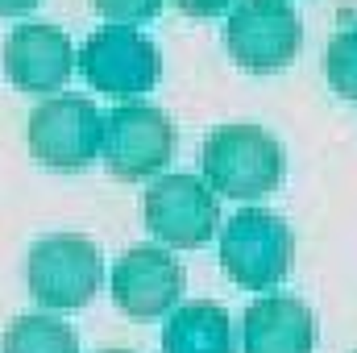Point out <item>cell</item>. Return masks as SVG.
Listing matches in <instances>:
<instances>
[{
  "label": "cell",
  "mask_w": 357,
  "mask_h": 353,
  "mask_svg": "<svg viewBox=\"0 0 357 353\" xmlns=\"http://www.w3.org/2000/svg\"><path fill=\"white\" fill-rule=\"evenodd\" d=\"M199 167L212 191L233 195V200H262L287 175V154L278 137L266 133L262 125L229 121L204 137Z\"/></svg>",
  "instance_id": "6da1fadb"
},
{
  "label": "cell",
  "mask_w": 357,
  "mask_h": 353,
  "mask_svg": "<svg viewBox=\"0 0 357 353\" xmlns=\"http://www.w3.org/2000/svg\"><path fill=\"white\" fill-rule=\"evenodd\" d=\"M295 237L291 225L270 208H241L220 225V266L245 291L278 287L291 274Z\"/></svg>",
  "instance_id": "7a4b0ae2"
},
{
  "label": "cell",
  "mask_w": 357,
  "mask_h": 353,
  "mask_svg": "<svg viewBox=\"0 0 357 353\" xmlns=\"http://www.w3.org/2000/svg\"><path fill=\"white\" fill-rule=\"evenodd\" d=\"M100 278H104V258L84 233H46L33 241L25 262L29 295L50 312L84 308L100 291Z\"/></svg>",
  "instance_id": "3957f363"
},
{
  "label": "cell",
  "mask_w": 357,
  "mask_h": 353,
  "mask_svg": "<svg viewBox=\"0 0 357 353\" xmlns=\"http://www.w3.org/2000/svg\"><path fill=\"white\" fill-rule=\"evenodd\" d=\"M175 150V125L158 104L125 100L112 112H104V167L112 179L137 183L167 167Z\"/></svg>",
  "instance_id": "277c9868"
},
{
  "label": "cell",
  "mask_w": 357,
  "mask_h": 353,
  "mask_svg": "<svg viewBox=\"0 0 357 353\" xmlns=\"http://www.w3.org/2000/svg\"><path fill=\"white\" fill-rule=\"evenodd\" d=\"M104 146V112L88 96H46L29 112V150L42 167L84 171Z\"/></svg>",
  "instance_id": "5b68a950"
},
{
  "label": "cell",
  "mask_w": 357,
  "mask_h": 353,
  "mask_svg": "<svg viewBox=\"0 0 357 353\" xmlns=\"http://www.w3.org/2000/svg\"><path fill=\"white\" fill-rule=\"evenodd\" d=\"M142 216L158 241L175 250H195L220 229V200L199 175H162L146 187Z\"/></svg>",
  "instance_id": "8992f818"
},
{
  "label": "cell",
  "mask_w": 357,
  "mask_h": 353,
  "mask_svg": "<svg viewBox=\"0 0 357 353\" xmlns=\"http://www.w3.org/2000/svg\"><path fill=\"white\" fill-rule=\"evenodd\" d=\"M79 71L96 91L142 96L158 84L162 54L137 25H100L79 50Z\"/></svg>",
  "instance_id": "52a82bcc"
},
{
  "label": "cell",
  "mask_w": 357,
  "mask_h": 353,
  "mask_svg": "<svg viewBox=\"0 0 357 353\" xmlns=\"http://www.w3.org/2000/svg\"><path fill=\"white\" fill-rule=\"evenodd\" d=\"M299 42L303 25L287 0H241L225 21V46L245 71H282Z\"/></svg>",
  "instance_id": "ba28073f"
},
{
  "label": "cell",
  "mask_w": 357,
  "mask_h": 353,
  "mask_svg": "<svg viewBox=\"0 0 357 353\" xmlns=\"http://www.w3.org/2000/svg\"><path fill=\"white\" fill-rule=\"evenodd\" d=\"M183 283L187 274L178 258L162 246H133L112 266V299L125 316H137V320L175 312Z\"/></svg>",
  "instance_id": "9c48e42d"
},
{
  "label": "cell",
  "mask_w": 357,
  "mask_h": 353,
  "mask_svg": "<svg viewBox=\"0 0 357 353\" xmlns=\"http://www.w3.org/2000/svg\"><path fill=\"white\" fill-rule=\"evenodd\" d=\"M75 42L46 21H25L4 38V75L21 91H59L75 71Z\"/></svg>",
  "instance_id": "30bf717a"
},
{
  "label": "cell",
  "mask_w": 357,
  "mask_h": 353,
  "mask_svg": "<svg viewBox=\"0 0 357 353\" xmlns=\"http://www.w3.org/2000/svg\"><path fill=\"white\" fill-rule=\"evenodd\" d=\"M241 350L245 353H312L316 350V316L295 295H262L241 316Z\"/></svg>",
  "instance_id": "8fae6325"
},
{
  "label": "cell",
  "mask_w": 357,
  "mask_h": 353,
  "mask_svg": "<svg viewBox=\"0 0 357 353\" xmlns=\"http://www.w3.org/2000/svg\"><path fill=\"white\" fill-rule=\"evenodd\" d=\"M162 353H233V320L212 299H187L162 324Z\"/></svg>",
  "instance_id": "7c38bea8"
},
{
  "label": "cell",
  "mask_w": 357,
  "mask_h": 353,
  "mask_svg": "<svg viewBox=\"0 0 357 353\" xmlns=\"http://www.w3.org/2000/svg\"><path fill=\"white\" fill-rule=\"evenodd\" d=\"M0 353H79V341H75L71 324H63L59 316L25 312L4 329Z\"/></svg>",
  "instance_id": "4fadbf2b"
},
{
  "label": "cell",
  "mask_w": 357,
  "mask_h": 353,
  "mask_svg": "<svg viewBox=\"0 0 357 353\" xmlns=\"http://www.w3.org/2000/svg\"><path fill=\"white\" fill-rule=\"evenodd\" d=\"M324 71H328V84L337 96L357 100V21L333 33L328 50H324Z\"/></svg>",
  "instance_id": "5bb4252c"
},
{
  "label": "cell",
  "mask_w": 357,
  "mask_h": 353,
  "mask_svg": "<svg viewBox=\"0 0 357 353\" xmlns=\"http://www.w3.org/2000/svg\"><path fill=\"white\" fill-rule=\"evenodd\" d=\"M100 17H108L112 25H133V21H146L162 8V0H91Z\"/></svg>",
  "instance_id": "9a60e30c"
},
{
  "label": "cell",
  "mask_w": 357,
  "mask_h": 353,
  "mask_svg": "<svg viewBox=\"0 0 357 353\" xmlns=\"http://www.w3.org/2000/svg\"><path fill=\"white\" fill-rule=\"evenodd\" d=\"M178 13H187V17H212V13H225L233 0H175Z\"/></svg>",
  "instance_id": "2e32d148"
},
{
  "label": "cell",
  "mask_w": 357,
  "mask_h": 353,
  "mask_svg": "<svg viewBox=\"0 0 357 353\" xmlns=\"http://www.w3.org/2000/svg\"><path fill=\"white\" fill-rule=\"evenodd\" d=\"M38 0H0V17H17V13H29Z\"/></svg>",
  "instance_id": "e0dca14e"
},
{
  "label": "cell",
  "mask_w": 357,
  "mask_h": 353,
  "mask_svg": "<svg viewBox=\"0 0 357 353\" xmlns=\"http://www.w3.org/2000/svg\"><path fill=\"white\" fill-rule=\"evenodd\" d=\"M96 353H133V350H96Z\"/></svg>",
  "instance_id": "ac0fdd59"
}]
</instances>
